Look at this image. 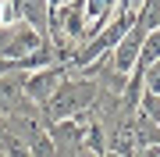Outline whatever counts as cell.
Segmentation results:
<instances>
[{"mask_svg":"<svg viewBox=\"0 0 160 157\" xmlns=\"http://www.w3.org/2000/svg\"><path fill=\"white\" fill-rule=\"evenodd\" d=\"M142 93H157L160 97V61L142 71Z\"/></svg>","mask_w":160,"mask_h":157,"instance_id":"5","label":"cell"},{"mask_svg":"<svg viewBox=\"0 0 160 157\" xmlns=\"http://www.w3.org/2000/svg\"><path fill=\"white\" fill-rule=\"evenodd\" d=\"M0 157H4V150H0Z\"/></svg>","mask_w":160,"mask_h":157,"instance_id":"6","label":"cell"},{"mask_svg":"<svg viewBox=\"0 0 160 157\" xmlns=\"http://www.w3.org/2000/svg\"><path fill=\"white\" fill-rule=\"evenodd\" d=\"M18 11H22V22L36 29L46 39L50 36V22H46V0H18Z\"/></svg>","mask_w":160,"mask_h":157,"instance_id":"4","label":"cell"},{"mask_svg":"<svg viewBox=\"0 0 160 157\" xmlns=\"http://www.w3.org/2000/svg\"><path fill=\"white\" fill-rule=\"evenodd\" d=\"M100 100V82L96 79H82V75H64V82L57 86V93L50 97V104L39 111V122L57 125V122H71L82 111H92Z\"/></svg>","mask_w":160,"mask_h":157,"instance_id":"1","label":"cell"},{"mask_svg":"<svg viewBox=\"0 0 160 157\" xmlns=\"http://www.w3.org/2000/svg\"><path fill=\"white\" fill-rule=\"evenodd\" d=\"M43 47H46V39H43V36L36 32V29H29V25H25V22H18L14 29H11V39H7V47L0 50V57L14 64V61L29 57V54H36V50H43Z\"/></svg>","mask_w":160,"mask_h":157,"instance_id":"3","label":"cell"},{"mask_svg":"<svg viewBox=\"0 0 160 157\" xmlns=\"http://www.w3.org/2000/svg\"><path fill=\"white\" fill-rule=\"evenodd\" d=\"M64 75H68V64H53V68H43V71H32V75H25V100L43 111L46 104H50V97L57 93V86L64 82Z\"/></svg>","mask_w":160,"mask_h":157,"instance_id":"2","label":"cell"}]
</instances>
